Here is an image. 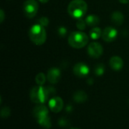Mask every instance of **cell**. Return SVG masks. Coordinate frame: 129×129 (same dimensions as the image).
<instances>
[{
    "label": "cell",
    "instance_id": "4fadbf2b",
    "mask_svg": "<svg viewBox=\"0 0 129 129\" xmlns=\"http://www.w3.org/2000/svg\"><path fill=\"white\" fill-rule=\"evenodd\" d=\"M111 20L114 24L117 26H120L123 23L124 16L122 13L120 11H114L111 15Z\"/></svg>",
    "mask_w": 129,
    "mask_h": 129
},
{
    "label": "cell",
    "instance_id": "5b68a950",
    "mask_svg": "<svg viewBox=\"0 0 129 129\" xmlns=\"http://www.w3.org/2000/svg\"><path fill=\"white\" fill-rule=\"evenodd\" d=\"M39 4L36 0H26L23 3V13L28 18H33L37 14Z\"/></svg>",
    "mask_w": 129,
    "mask_h": 129
},
{
    "label": "cell",
    "instance_id": "f1b7e54d",
    "mask_svg": "<svg viewBox=\"0 0 129 129\" xmlns=\"http://www.w3.org/2000/svg\"><path fill=\"white\" fill-rule=\"evenodd\" d=\"M41 2H42V3H47L49 0H39Z\"/></svg>",
    "mask_w": 129,
    "mask_h": 129
},
{
    "label": "cell",
    "instance_id": "ba28073f",
    "mask_svg": "<svg viewBox=\"0 0 129 129\" xmlns=\"http://www.w3.org/2000/svg\"><path fill=\"white\" fill-rule=\"evenodd\" d=\"M34 117L36 119L37 122L48 116V110L44 105H38L34 107L33 111Z\"/></svg>",
    "mask_w": 129,
    "mask_h": 129
},
{
    "label": "cell",
    "instance_id": "2e32d148",
    "mask_svg": "<svg viewBox=\"0 0 129 129\" xmlns=\"http://www.w3.org/2000/svg\"><path fill=\"white\" fill-rule=\"evenodd\" d=\"M90 37L92 39H98L102 36V31L99 27H94L90 31Z\"/></svg>",
    "mask_w": 129,
    "mask_h": 129
},
{
    "label": "cell",
    "instance_id": "52a82bcc",
    "mask_svg": "<svg viewBox=\"0 0 129 129\" xmlns=\"http://www.w3.org/2000/svg\"><path fill=\"white\" fill-rule=\"evenodd\" d=\"M117 35H118V33L115 28H113L112 26H108V27H106L103 30L101 36L105 42H112L116 39Z\"/></svg>",
    "mask_w": 129,
    "mask_h": 129
},
{
    "label": "cell",
    "instance_id": "6da1fadb",
    "mask_svg": "<svg viewBox=\"0 0 129 129\" xmlns=\"http://www.w3.org/2000/svg\"><path fill=\"white\" fill-rule=\"evenodd\" d=\"M88 10L87 3L84 0H73L68 5L67 11L69 14L76 19H82Z\"/></svg>",
    "mask_w": 129,
    "mask_h": 129
},
{
    "label": "cell",
    "instance_id": "7402d4cb",
    "mask_svg": "<svg viewBox=\"0 0 129 129\" xmlns=\"http://www.w3.org/2000/svg\"><path fill=\"white\" fill-rule=\"evenodd\" d=\"M39 23L45 27V26H46L48 25V23H49V20H48L46 17H40V19L39 20Z\"/></svg>",
    "mask_w": 129,
    "mask_h": 129
},
{
    "label": "cell",
    "instance_id": "d6986e66",
    "mask_svg": "<svg viewBox=\"0 0 129 129\" xmlns=\"http://www.w3.org/2000/svg\"><path fill=\"white\" fill-rule=\"evenodd\" d=\"M104 72H105V67L102 63L98 64L94 68V73L98 76H102L104 73Z\"/></svg>",
    "mask_w": 129,
    "mask_h": 129
},
{
    "label": "cell",
    "instance_id": "9c48e42d",
    "mask_svg": "<svg viewBox=\"0 0 129 129\" xmlns=\"http://www.w3.org/2000/svg\"><path fill=\"white\" fill-rule=\"evenodd\" d=\"M48 106H49V108L51 109V111H53L54 113H58L63 109V101L61 98L54 97L49 101Z\"/></svg>",
    "mask_w": 129,
    "mask_h": 129
},
{
    "label": "cell",
    "instance_id": "7c38bea8",
    "mask_svg": "<svg viewBox=\"0 0 129 129\" xmlns=\"http://www.w3.org/2000/svg\"><path fill=\"white\" fill-rule=\"evenodd\" d=\"M110 65L114 70H120L123 67V60L119 56H113L110 60Z\"/></svg>",
    "mask_w": 129,
    "mask_h": 129
},
{
    "label": "cell",
    "instance_id": "30bf717a",
    "mask_svg": "<svg viewBox=\"0 0 129 129\" xmlns=\"http://www.w3.org/2000/svg\"><path fill=\"white\" fill-rule=\"evenodd\" d=\"M73 73L79 77H85L89 73V67L84 63H78L73 67Z\"/></svg>",
    "mask_w": 129,
    "mask_h": 129
},
{
    "label": "cell",
    "instance_id": "ac0fdd59",
    "mask_svg": "<svg viewBox=\"0 0 129 129\" xmlns=\"http://www.w3.org/2000/svg\"><path fill=\"white\" fill-rule=\"evenodd\" d=\"M45 80H46V77H45V74L42 73H39L36 76V82L40 86H42V85L45 84Z\"/></svg>",
    "mask_w": 129,
    "mask_h": 129
},
{
    "label": "cell",
    "instance_id": "9a60e30c",
    "mask_svg": "<svg viewBox=\"0 0 129 129\" xmlns=\"http://www.w3.org/2000/svg\"><path fill=\"white\" fill-rule=\"evenodd\" d=\"M85 22H86V24L89 26H95L98 24H99L100 18L97 15H94V14L88 15L85 18Z\"/></svg>",
    "mask_w": 129,
    "mask_h": 129
},
{
    "label": "cell",
    "instance_id": "484cf974",
    "mask_svg": "<svg viewBox=\"0 0 129 129\" xmlns=\"http://www.w3.org/2000/svg\"><path fill=\"white\" fill-rule=\"evenodd\" d=\"M0 15H1L0 22H1V23H2V22H3V20H4V19H5V13H4V11H3V10H2V9L0 11Z\"/></svg>",
    "mask_w": 129,
    "mask_h": 129
},
{
    "label": "cell",
    "instance_id": "5bb4252c",
    "mask_svg": "<svg viewBox=\"0 0 129 129\" xmlns=\"http://www.w3.org/2000/svg\"><path fill=\"white\" fill-rule=\"evenodd\" d=\"M87 99H88V95L83 91H77L73 94V100L76 103L85 102Z\"/></svg>",
    "mask_w": 129,
    "mask_h": 129
},
{
    "label": "cell",
    "instance_id": "8992f818",
    "mask_svg": "<svg viewBox=\"0 0 129 129\" xmlns=\"http://www.w3.org/2000/svg\"><path fill=\"white\" fill-rule=\"evenodd\" d=\"M103 47L102 45L96 42H93L89 44L88 47V53L90 57L93 58H98L103 54Z\"/></svg>",
    "mask_w": 129,
    "mask_h": 129
},
{
    "label": "cell",
    "instance_id": "f546056e",
    "mask_svg": "<svg viewBox=\"0 0 129 129\" xmlns=\"http://www.w3.org/2000/svg\"><path fill=\"white\" fill-rule=\"evenodd\" d=\"M71 129H79V128H71Z\"/></svg>",
    "mask_w": 129,
    "mask_h": 129
},
{
    "label": "cell",
    "instance_id": "cb8c5ba5",
    "mask_svg": "<svg viewBox=\"0 0 129 129\" xmlns=\"http://www.w3.org/2000/svg\"><path fill=\"white\" fill-rule=\"evenodd\" d=\"M67 33V29H66L65 27H63V26L59 27V29H58V34H59L60 36L63 37V36L66 35Z\"/></svg>",
    "mask_w": 129,
    "mask_h": 129
},
{
    "label": "cell",
    "instance_id": "603a6c76",
    "mask_svg": "<svg viewBox=\"0 0 129 129\" xmlns=\"http://www.w3.org/2000/svg\"><path fill=\"white\" fill-rule=\"evenodd\" d=\"M58 124H59V125H60L62 127H66V126H68L70 125V122L68 120H67L66 119L62 118V119H59Z\"/></svg>",
    "mask_w": 129,
    "mask_h": 129
},
{
    "label": "cell",
    "instance_id": "ffe728a7",
    "mask_svg": "<svg viewBox=\"0 0 129 129\" xmlns=\"http://www.w3.org/2000/svg\"><path fill=\"white\" fill-rule=\"evenodd\" d=\"M11 114V110L9 107H5L2 109L1 110V116L3 118V119H5V118H8Z\"/></svg>",
    "mask_w": 129,
    "mask_h": 129
},
{
    "label": "cell",
    "instance_id": "83f0119b",
    "mask_svg": "<svg viewBox=\"0 0 129 129\" xmlns=\"http://www.w3.org/2000/svg\"><path fill=\"white\" fill-rule=\"evenodd\" d=\"M119 2L122 4H126V3H128L129 0H119Z\"/></svg>",
    "mask_w": 129,
    "mask_h": 129
},
{
    "label": "cell",
    "instance_id": "e0dca14e",
    "mask_svg": "<svg viewBox=\"0 0 129 129\" xmlns=\"http://www.w3.org/2000/svg\"><path fill=\"white\" fill-rule=\"evenodd\" d=\"M39 124L45 128H50L51 126V119L49 116H47L39 121H38Z\"/></svg>",
    "mask_w": 129,
    "mask_h": 129
},
{
    "label": "cell",
    "instance_id": "4316f807",
    "mask_svg": "<svg viewBox=\"0 0 129 129\" xmlns=\"http://www.w3.org/2000/svg\"><path fill=\"white\" fill-rule=\"evenodd\" d=\"M73 110V107H72L70 105H68V106L67 107V108H66V110H67V112H69V113H70V112H71V110Z\"/></svg>",
    "mask_w": 129,
    "mask_h": 129
},
{
    "label": "cell",
    "instance_id": "7a4b0ae2",
    "mask_svg": "<svg viewBox=\"0 0 129 129\" xmlns=\"http://www.w3.org/2000/svg\"><path fill=\"white\" fill-rule=\"evenodd\" d=\"M29 37L35 45H43L45 42L47 38L45 27L39 23L34 24L30 27L29 30Z\"/></svg>",
    "mask_w": 129,
    "mask_h": 129
},
{
    "label": "cell",
    "instance_id": "d4e9b609",
    "mask_svg": "<svg viewBox=\"0 0 129 129\" xmlns=\"http://www.w3.org/2000/svg\"><path fill=\"white\" fill-rule=\"evenodd\" d=\"M46 90H47V92H48V94L49 97H50L51 95L55 94V92H56V90L54 89V88H53V87H51V86L46 87Z\"/></svg>",
    "mask_w": 129,
    "mask_h": 129
},
{
    "label": "cell",
    "instance_id": "3957f363",
    "mask_svg": "<svg viewBox=\"0 0 129 129\" xmlns=\"http://www.w3.org/2000/svg\"><path fill=\"white\" fill-rule=\"evenodd\" d=\"M88 36L82 31H74L70 33L68 37L70 45L74 48H82L88 42Z\"/></svg>",
    "mask_w": 129,
    "mask_h": 129
},
{
    "label": "cell",
    "instance_id": "44dd1931",
    "mask_svg": "<svg viewBox=\"0 0 129 129\" xmlns=\"http://www.w3.org/2000/svg\"><path fill=\"white\" fill-rule=\"evenodd\" d=\"M76 26H77V28L79 29L83 30L85 28V26H86V22H85V20H83L82 19H79L78 20L77 23H76Z\"/></svg>",
    "mask_w": 129,
    "mask_h": 129
},
{
    "label": "cell",
    "instance_id": "8fae6325",
    "mask_svg": "<svg viewBox=\"0 0 129 129\" xmlns=\"http://www.w3.org/2000/svg\"><path fill=\"white\" fill-rule=\"evenodd\" d=\"M60 70L58 68H51L47 73V79L48 80L52 83V84H55L59 82V80L60 79Z\"/></svg>",
    "mask_w": 129,
    "mask_h": 129
},
{
    "label": "cell",
    "instance_id": "277c9868",
    "mask_svg": "<svg viewBox=\"0 0 129 129\" xmlns=\"http://www.w3.org/2000/svg\"><path fill=\"white\" fill-rule=\"evenodd\" d=\"M49 98L46 88L42 86L33 87L30 91V98L33 103L36 104H44L47 101Z\"/></svg>",
    "mask_w": 129,
    "mask_h": 129
}]
</instances>
